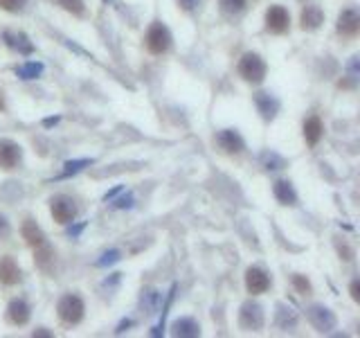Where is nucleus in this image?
<instances>
[{
    "label": "nucleus",
    "mask_w": 360,
    "mask_h": 338,
    "mask_svg": "<svg viewBox=\"0 0 360 338\" xmlns=\"http://www.w3.org/2000/svg\"><path fill=\"white\" fill-rule=\"evenodd\" d=\"M21 282V268L12 257H3L0 259V284H19Z\"/></svg>",
    "instance_id": "nucleus-12"
},
{
    "label": "nucleus",
    "mask_w": 360,
    "mask_h": 338,
    "mask_svg": "<svg viewBox=\"0 0 360 338\" xmlns=\"http://www.w3.org/2000/svg\"><path fill=\"white\" fill-rule=\"evenodd\" d=\"M324 21V14L318 5H306V10L302 12V28L304 30H315L320 28V23Z\"/></svg>",
    "instance_id": "nucleus-18"
},
{
    "label": "nucleus",
    "mask_w": 360,
    "mask_h": 338,
    "mask_svg": "<svg viewBox=\"0 0 360 338\" xmlns=\"http://www.w3.org/2000/svg\"><path fill=\"white\" fill-rule=\"evenodd\" d=\"M239 74L250 81V83H261L263 77H266V63L259 54L254 52H248L241 57V61H239Z\"/></svg>",
    "instance_id": "nucleus-1"
},
{
    "label": "nucleus",
    "mask_w": 360,
    "mask_h": 338,
    "mask_svg": "<svg viewBox=\"0 0 360 338\" xmlns=\"http://www.w3.org/2000/svg\"><path fill=\"white\" fill-rule=\"evenodd\" d=\"M59 122V117H48L46 120V126H52V124H57Z\"/></svg>",
    "instance_id": "nucleus-33"
},
{
    "label": "nucleus",
    "mask_w": 360,
    "mask_h": 338,
    "mask_svg": "<svg viewBox=\"0 0 360 338\" xmlns=\"http://www.w3.org/2000/svg\"><path fill=\"white\" fill-rule=\"evenodd\" d=\"M201 327L194 318H180L174 323V336H199Z\"/></svg>",
    "instance_id": "nucleus-20"
},
{
    "label": "nucleus",
    "mask_w": 360,
    "mask_h": 338,
    "mask_svg": "<svg viewBox=\"0 0 360 338\" xmlns=\"http://www.w3.org/2000/svg\"><path fill=\"white\" fill-rule=\"evenodd\" d=\"M7 320L12 325H25L30 320V304L25 300H12L7 307Z\"/></svg>",
    "instance_id": "nucleus-15"
},
{
    "label": "nucleus",
    "mask_w": 360,
    "mask_h": 338,
    "mask_svg": "<svg viewBox=\"0 0 360 338\" xmlns=\"http://www.w3.org/2000/svg\"><path fill=\"white\" fill-rule=\"evenodd\" d=\"M57 311H59V318H61L66 325H77L83 318V302L79 295L68 293L59 300Z\"/></svg>",
    "instance_id": "nucleus-2"
},
{
    "label": "nucleus",
    "mask_w": 360,
    "mask_h": 338,
    "mask_svg": "<svg viewBox=\"0 0 360 338\" xmlns=\"http://www.w3.org/2000/svg\"><path fill=\"white\" fill-rule=\"evenodd\" d=\"M254 104L259 108V113L263 120H272L279 111V99L272 97L270 92H257L254 95Z\"/></svg>",
    "instance_id": "nucleus-9"
},
{
    "label": "nucleus",
    "mask_w": 360,
    "mask_h": 338,
    "mask_svg": "<svg viewBox=\"0 0 360 338\" xmlns=\"http://www.w3.org/2000/svg\"><path fill=\"white\" fill-rule=\"evenodd\" d=\"M77 215V206L72 199L68 197H57L52 199V217L59 223H70Z\"/></svg>",
    "instance_id": "nucleus-6"
},
{
    "label": "nucleus",
    "mask_w": 360,
    "mask_h": 338,
    "mask_svg": "<svg viewBox=\"0 0 360 338\" xmlns=\"http://www.w3.org/2000/svg\"><path fill=\"white\" fill-rule=\"evenodd\" d=\"M178 3H180V5H183V7H185V10H190V12H192V10H194V7H196V5H201V0H178Z\"/></svg>",
    "instance_id": "nucleus-31"
},
{
    "label": "nucleus",
    "mask_w": 360,
    "mask_h": 338,
    "mask_svg": "<svg viewBox=\"0 0 360 338\" xmlns=\"http://www.w3.org/2000/svg\"><path fill=\"white\" fill-rule=\"evenodd\" d=\"M293 284L297 286L299 293H308V291H311V284H308L302 275H295V277H293Z\"/></svg>",
    "instance_id": "nucleus-28"
},
{
    "label": "nucleus",
    "mask_w": 360,
    "mask_h": 338,
    "mask_svg": "<svg viewBox=\"0 0 360 338\" xmlns=\"http://www.w3.org/2000/svg\"><path fill=\"white\" fill-rule=\"evenodd\" d=\"M268 286H270V277L266 275V270L261 268H248V273H246V289L250 291L252 295H259V293H266L268 291Z\"/></svg>",
    "instance_id": "nucleus-5"
},
{
    "label": "nucleus",
    "mask_w": 360,
    "mask_h": 338,
    "mask_svg": "<svg viewBox=\"0 0 360 338\" xmlns=\"http://www.w3.org/2000/svg\"><path fill=\"white\" fill-rule=\"evenodd\" d=\"M21 163V147L12 140H0V167L14 169Z\"/></svg>",
    "instance_id": "nucleus-7"
},
{
    "label": "nucleus",
    "mask_w": 360,
    "mask_h": 338,
    "mask_svg": "<svg viewBox=\"0 0 360 338\" xmlns=\"http://www.w3.org/2000/svg\"><path fill=\"white\" fill-rule=\"evenodd\" d=\"M351 295H354V300H358V282L351 284Z\"/></svg>",
    "instance_id": "nucleus-32"
},
{
    "label": "nucleus",
    "mask_w": 360,
    "mask_h": 338,
    "mask_svg": "<svg viewBox=\"0 0 360 338\" xmlns=\"http://www.w3.org/2000/svg\"><path fill=\"white\" fill-rule=\"evenodd\" d=\"M41 72H43V63H28V66L16 68V74H19L21 79H37Z\"/></svg>",
    "instance_id": "nucleus-21"
},
{
    "label": "nucleus",
    "mask_w": 360,
    "mask_h": 338,
    "mask_svg": "<svg viewBox=\"0 0 360 338\" xmlns=\"http://www.w3.org/2000/svg\"><path fill=\"white\" fill-rule=\"evenodd\" d=\"M261 163L266 169H281L284 167V158H279L277 154H272V151H266L261 156Z\"/></svg>",
    "instance_id": "nucleus-23"
},
{
    "label": "nucleus",
    "mask_w": 360,
    "mask_h": 338,
    "mask_svg": "<svg viewBox=\"0 0 360 338\" xmlns=\"http://www.w3.org/2000/svg\"><path fill=\"white\" fill-rule=\"evenodd\" d=\"M133 206V197L128 194V197H122L117 203H115V208H131Z\"/></svg>",
    "instance_id": "nucleus-30"
},
{
    "label": "nucleus",
    "mask_w": 360,
    "mask_h": 338,
    "mask_svg": "<svg viewBox=\"0 0 360 338\" xmlns=\"http://www.w3.org/2000/svg\"><path fill=\"white\" fill-rule=\"evenodd\" d=\"M322 131H324V129H322L320 117L311 115V117H308V120L304 122V138H306L308 145H318L320 138H322Z\"/></svg>",
    "instance_id": "nucleus-19"
},
{
    "label": "nucleus",
    "mask_w": 360,
    "mask_h": 338,
    "mask_svg": "<svg viewBox=\"0 0 360 338\" xmlns=\"http://www.w3.org/2000/svg\"><path fill=\"white\" fill-rule=\"evenodd\" d=\"M217 142L221 145V149H226L228 154H239V151L243 149V138L239 135L237 131L232 129H226V131H221L217 135Z\"/></svg>",
    "instance_id": "nucleus-14"
},
{
    "label": "nucleus",
    "mask_w": 360,
    "mask_h": 338,
    "mask_svg": "<svg viewBox=\"0 0 360 338\" xmlns=\"http://www.w3.org/2000/svg\"><path fill=\"white\" fill-rule=\"evenodd\" d=\"M272 192H275L277 201L284 203V206H295V203H297V194H295L293 185H290L288 181H277L275 188H272Z\"/></svg>",
    "instance_id": "nucleus-16"
},
{
    "label": "nucleus",
    "mask_w": 360,
    "mask_h": 338,
    "mask_svg": "<svg viewBox=\"0 0 360 338\" xmlns=\"http://www.w3.org/2000/svg\"><path fill=\"white\" fill-rule=\"evenodd\" d=\"M86 165H90V160L88 158H83V160H68V163L63 165L66 169H63V179L66 176H70V174H77V172H81V169L86 167Z\"/></svg>",
    "instance_id": "nucleus-24"
},
{
    "label": "nucleus",
    "mask_w": 360,
    "mask_h": 338,
    "mask_svg": "<svg viewBox=\"0 0 360 338\" xmlns=\"http://www.w3.org/2000/svg\"><path fill=\"white\" fill-rule=\"evenodd\" d=\"M119 259V250H108L101 255V259L97 261V266H108V264H113V261Z\"/></svg>",
    "instance_id": "nucleus-27"
},
{
    "label": "nucleus",
    "mask_w": 360,
    "mask_h": 338,
    "mask_svg": "<svg viewBox=\"0 0 360 338\" xmlns=\"http://www.w3.org/2000/svg\"><path fill=\"white\" fill-rule=\"evenodd\" d=\"M360 30V16L356 10H345L338 19V32L345 37H356Z\"/></svg>",
    "instance_id": "nucleus-13"
},
{
    "label": "nucleus",
    "mask_w": 360,
    "mask_h": 338,
    "mask_svg": "<svg viewBox=\"0 0 360 338\" xmlns=\"http://www.w3.org/2000/svg\"><path fill=\"white\" fill-rule=\"evenodd\" d=\"M308 318H311V323L315 325V329H320V332H329V329L336 327V318H333L331 311L324 307L308 309Z\"/></svg>",
    "instance_id": "nucleus-11"
},
{
    "label": "nucleus",
    "mask_w": 360,
    "mask_h": 338,
    "mask_svg": "<svg viewBox=\"0 0 360 338\" xmlns=\"http://www.w3.org/2000/svg\"><path fill=\"white\" fill-rule=\"evenodd\" d=\"M23 237H25V241L30 243V246H43V241H46V237H43L41 232V228L37 226V221H32V219H25V223H23Z\"/></svg>",
    "instance_id": "nucleus-17"
},
{
    "label": "nucleus",
    "mask_w": 360,
    "mask_h": 338,
    "mask_svg": "<svg viewBox=\"0 0 360 338\" xmlns=\"http://www.w3.org/2000/svg\"><path fill=\"white\" fill-rule=\"evenodd\" d=\"M241 327L243 329H261L263 327V311L259 304L248 302L241 309Z\"/></svg>",
    "instance_id": "nucleus-8"
},
{
    "label": "nucleus",
    "mask_w": 360,
    "mask_h": 338,
    "mask_svg": "<svg viewBox=\"0 0 360 338\" xmlns=\"http://www.w3.org/2000/svg\"><path fill=\"white\" fill-rule=\"evenodd\" d=\"M3 39H5V43L12 50H16L19 54H32L34 52V43L25 37L23 32H5Z\"/></svg>",
    "instance_id": "nucleus-10"
},
{
    "label": "nucleus",
    "mask_w": 360,
    "mask_h": 338,
    "mask_svg": "<svg viewBox=\"0 0 360 338\" xmlns=\"http://www.w3.org/2000/svg\"><path fill=\"white\" fill-rule=\"evenodd\" d=\"M147 48L153 54H165L171 48V34L162 23H153L147 32Z\"/></svg>",
    "instance_id": "nucleus-3"
},
{
    "label": "nucleus",
    "mask_w": 360,
    "mask_h": 338,
    "mask_svg": "<svg viewBox=\"0 0 360 338\" xmlns=\"http://www.w3.org/2000/svg\"><path fill=\"white\" fill-rule=\"evenodd\" d=\"M57 3L61 5L63 10L72 12V14H77V16H81V14L86 12V7H83V0H57Z\"/></svg>",
    "instance_id": "nucleus-25"
},
{
    "label": "nucleus",
    "mask_w": 360,
    "mask_h": 338,
    "mask_svg": "<svg viewBox=\"0 0 360 338\" xmlns=\"http://www.w3.org/2000/svg\"><path fill=\"white\" fill-rule=\"evenodd\" d=\"M7 235H10V223H7V219L0 215V239H5Z\"/></svg>",
    "instance_id": "nucleus-29"
},
{
    "label": "nucleus",
    "mask_w": 360,
    "mask_h": 338,
    "mask_svg": "<svg viewBox=\"0 0 360 338\" xmlns=\"http://www.w3.org/2000/svg\"><path fill=\"white\" fill-rule=\"evenodd\" d=\"M0 108H3V97H0Z\"/></svg>",
    "instance_id": "nucleus-34"
},
{
    "label": "nucleus",
    "mask_w": 360,
    "mask_h": 338,
    "mask_svg": "<svg viewBox=\"0 0 360 338\" xmlns=\"http://www.w3.org/2000/svg\"><path fill=\"white\" fill-rule=\"evenodd\" d=\"M0 7L7 12H21L25 7V0H0Z\"/></svg>",
    "instance_id": "nucleus-26"
},
{
    "label": "nucleus",
    "mask_w": 360,
    "mask_h": 338,
    "mask_svg": "<svg viewBox=\"0 0 360 338\" xmlns=\"http://www.w3.org/2000/svg\"><path fill=\"white\" fill-rule=\"evenodd\" d=\"M290 16L281 5H272L268 12H266V30L272 34H284L288 30Z\"/></svg>",
    "instance_id": "nucleus-4"
},
{
    "label": "nucleus",
    "mask_w": 360,
    "mask_h": 338,
    "mask_svg": "<svg viewBox=\"0 0 360 338\" xmlns=\"http://www.w3.org/2000/svg\"><path fill=\"white\" fill-rule=\"evenodd\" d=\"M226 14H241L246 10V0H219Z\"/></svg>",
    "instance_id": "nucleus-22"
}]
</instances>
